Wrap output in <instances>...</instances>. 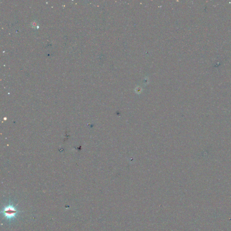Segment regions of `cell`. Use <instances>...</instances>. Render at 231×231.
<instances>
[{"instance_id":"obj_1","label":"cell","mask_w":231,"mask_h":231,"mask_svg":"<svg viewBox=\"0 0 231 231\" xmlns=\"http://www.w3.org/2000/svg\"><path fill=\"white\" fill-rule=\"evenodd\" d=\"M3 213H4L6 217H12L15 215V214L17 213V211L14 207L9 205V206H8L7 208H5L3 211Z\"/></svg>"}]
</instances>
